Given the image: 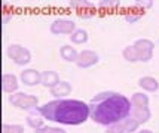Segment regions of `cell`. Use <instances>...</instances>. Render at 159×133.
I'll list each match as a JSON object with an SVG mask.
<instances>
[{"label":"cell","instance_id":"1","mask_svg":"<svg viewBox=\"0 0 159 133\" xmlns=\"http://www.w3.org/2000/svg\"><path fill=\"white\" fill-rule=\"evenodd\" d=\"M89 117L97 124L109 127L129 117L132 104L131 101L118 92H101L91 99Z\"/></svg>","mask_w":159,"mask_h":133},{"label":"cell","instance_id":"2","mask_svg":"<svg viewBox=\"0 0 159 133\" xmlns=\"http://www.w3.org/2000/svg\"><path fill=\"white\" fill-rule=\"evenodd\" d=\"M43 117L48 121L77 126L89 118V105L77 99H55L40 106Z\"/></svg>","mask_w":159,"mask_h":133},{"label":"cell","instance_id":"3","mask_svg":"<svg viewBox=\"0 0 159 133\" xmlns=\"http://www.w3.org/2000/svg\"><path fill=\"white\" fill-rule=\"evenodd\" d=\"M9 102H11L14 106L21 108V110L30 111V110H33V108L37 106V104H39V98L34 96V95H28V93H22V92H20V93L11 95Z\"/></svg>","mask_w":159,"mask_h":133},{"label":"cell","instance_id":"4","mask_svg":"<svg viewBox=\"0 0 159 133\" xmlns=\"http://www.w3.org/2000/svg\"><path fill=\"white\" fill-rule=\"evenodd\" d=\"M7 56L14 61L16 65H27L31 61V53L27 48L21 44H12L7 48Z\"/></svg>","mask_w":159,"mask_h":133},{"label":"cell","instance_id":"5","mask_svg":"<svg viewBox=\"0 0 159 133\" xmlns=\"http://www.w3.org/2000/svg\"><path fill=\"white\" fill-rule=\"evenodd\" d=\"M139 126H140L139 121L129 115V117H126V118L122 120V121L109 126L106 133H132L139 129Z\"/></svg>","mask_w":159,"mask_h":133},{"label":"cell","instance_id":"6","mask_svg":"<svg viewBox=\"0 0 159 133\" xmlns=\"http://www.w3.org/2000/svg\"><path fill=\"white\" fill-rule=\"evenodd\" d=\"M76 31V24L71 19H67V18H60V19H55V21L51 24V33L52 34H73Z\"/></svg>","mask_w":159,"mask_h":133},{"label":"cell","instance_id":"7","mask_svg":"<svg viewBox=\"0 0 159 133\" xmlns=\"http://www.w3.org/2000/svg\"><path fill=\"white\" fill-rule=\"evenodd\" d=\"M134 48L137 50V55H139V61L141 62H147L149 59H152L153 56V43L147 39H139L137 42L134 43Z\"/></svg>","mask_w":159,"mask_h":133},{"label":"cell","instance_id":"8","mask_svg":"<svg viewBox=\"0 0 159 133\" xmlns=\"http://www.w3.org/2000/svg\"><path fill=\"white\" fill-rule=\"evenodd\" d=\"M98 62V55L94 52V50H82L79 52V56H77V67L80 68H89L92 65H95Z\"/></svg>","mask_w":159,"mask_h":133},{"label":"cell","instance_id":"9","mask_svg":"<svg viewBox=\"0 0 159 133\" xmlns=\"http://www.w3.org/2000/svg\"><path fill=\"white\" fill-rule=\"evenodd\" d=\"M45 117H43V114L40 111V106H36L33 110H30L28 111V115H27V124L30 127H33L34 130L37 129H42V127L45 126Z\"/></svg>","mask_w":159,"mask_h":133},{"label":"cell","instance_id":"10","mask_svg":"<svg viewBox=\"0 0 159 133\" xmlns=\"http://www.w3.org/2000/svg\"><path fill=\"white\" fill-rule=\"evenodd\" d=\"M21 81L25 84V86H37L39 83H42V73L36 70H31V68H28V70H24L21 73Z\"/></svg>","mask_w":159,"mask_h":133},{"label":"cell","instance_id":"11","mask_svg":"<svg viewBox=\"0 0 159 133\" xmlns=\"http://www.w3.org/2000/svg\"><path fill=\"white\" fill-rule=\"evenodd\" d=\"M129 115H131L132 118H135L140 124H141V123L149 121L152 114H150V110H149L147 106H132Z\"/></svg>","mask_w":159,"mask_h":133},{"label":"cell","instance_id":"12","mask_svg":"<svg viewBox=\"0 0 159 133\" xmlns=\"http://www.w3.org/2000/svg\"><path fill=\"white\" fill-rule=\"evenodd\" d=\"M2 84H3V92L6 93H14V92L18 90V78L15 77L14 74H3V78H2Z\"/></svg>","mask_w":159,"mask_h":133},{"label":"cell","instance_id":"13","mask_svg":"<svg viewBox=\"0 0 159 133\" xmlns=\"http://www.w3.org/2000/svg\"><path fill=\"white\" fill-rule=\"evenodd\" d=\"M70 93H71V84L67 81H60L51 89V95L55 98H64V96H69Z\"/></svg>","mask_w":159,"mask_h":133},{"label":"cell","instance_id":"14","mask_svg":"<svg viewBox=\"0 0 159 133\" xmlns=\"http://www.w3.org/2000/svg\"><path fill=\"white\" fill-rule=\"evenodd\" d=\"M58 83H60V77H58V74H57L55 71H43L42 73V84L45 87L52 89Z\"/></svg>","mask_w":159,"mask_h":133},{"label":"cell","instance_id":"15","mask_svg":"<svg viewBox=\"0 0 159 133\" xmlns=\"http://www.w3.org/2000/svg\"><path fill=\"white\" fill-rule=\"evenodd\" d=\"M60 55H61V58L64 61H67V62H76L77 56H79V52H77L73 46L66 44V46H62L61 49H60Z\"/></svg>","mask_w":159,"mask_h":133},{"label":"cell","instance_id":"16","mask_svg":"<svg viewBox=\"0 0 159 133\" xmlns=\"http://www.w3.org/2000/svg\"><path fill=\"white\" fill-rule=\"evenodd\" d=\"M139 84L147 92H156L159 89L158 81H156L153 77H141L139 80Z\"/></svg>","mask_w":159,"mask_h":133},{"label":"cell","instance_id":"17","mask_svg":"<svg viewBox=\"0 0 159 133\" xmlns=\"http://www.w3.org/2000/svg\"><path fill=\"white\" fill-rule=\"evenodd\" d=\"M70 40L75 43V44H83V43H86L88 42V33H86V30L77 28L76 31L70 35Z\"/></svg>","mask_w":159,"mask_h":133},{"label":"cell","instance_id":"18","mask_svg":"<svg viewBox=\"0 0 159 133\" xmlns=\"http://www.w3.org/2000/svg\"><path fill=\"white\" fill-rule=\"evenodd\" d=\"M131 104H132V106H147L149 105V96L144 95V93L137 92V93L132 95Z\"/></svg>","mask_w":159,"mask_h":133},{"label":"cell","instance_id":"19","mask_svg":"<svg viewBox=\"0 0 159 133\" xmlns=\"http://www.w3.org/2000/svg\"><path fill=\"white\" fill-rule=\"evenodd\" d=\"M124 58L128 62H137V61H139V55H137V50L134 48V44L126 46L124 49Z\"/></svg>","mask_w":159,"mask_h":133},{"label":"cell","instance_id":"20","mask_svg":"<svg viewBox=\"0 0 159 133\" xmlns=\"http://www.w3.org/2000/svg\"><path fill=\"white\" fill-rule=\"evenodd\" d=\"M69 5L71 7H75L76 10H79V9H85V7L88 6H92V5H95L94 2H89V0H70Z\"/></svg>","mask_w":159,"mask_h":133},{"label":"cell","instance_id":"21","mask_svg":"<svg viewBox=\"0 0 159 133\" xmlns=\"http://www.w3.org/2000/svg\"><path fill=\"white\" fill-rule=\"evenodd\" d=\"M3 133H24V127L20 124H3Z\"/></svg>","mask_w":159,"mask_h":133},{"label":"cell","instance_id":"22","mask_svg":"<svg viewBox=\"0 0 159 133\" xmlns=\"http://www.w3.org/2000/svg\"><path fill=\"white\" fill-rule=\"evenodd\" d=\"M36 133H67L61 127H54V126H43L42 129H37Z\"/></svg>","mask_w":159,"mask_h":133},{"label":"cell","instance_id":"23","mask_svg":"<svg viewBox=\"0 0 159 133\" xmlns=\"http://www.w3.org/2000/svg\"><path fill=\"white\" fill-rule=\"evenodd\" d=\"M119 0H100L98 2V6L100 7H115L119 6Z\"/></svg>","mask_w":159,"mask_h":133},{"label":"cell","instance_id":"24","mask_svg":"<svg viewBox=\"0 0 159 133\" xmlns=\"http://www.w3.org/2000/svg\"><path fill=\"white\" fill-rule=\"evenodd\" d=\"M153 2L152 0H147V2H135V7H141V9H149L152 7Z\"/></svg>","mask_w":159,"mask_h":133},{"label":"cell","instance_id":"25","mask_svg":"<svg viewBox=\"0 0 159 133\" xmlns=\"http://www.w3.org/2000/svg\"><path fill=\"white\" fill-rule=\"evenodd\" d=\"M9 18H12V15H9L5 12V14H3V24H6V22L9 21Z\"/></svg>","mask_w":159,"mask_h":133},{"label":"cell","instance_id":"26","mask_svg":"<svg viewBox=\"0 0 159 133\" xmlns=\"http://www.w3.org/2000/svg\"><path fill=\"white\" fill-rule=\"evenodd\" d=\"M139 133H153V132H152V130H140Z\"/></svg>","mask_w":159,"mask_h":133}]
</instances>
